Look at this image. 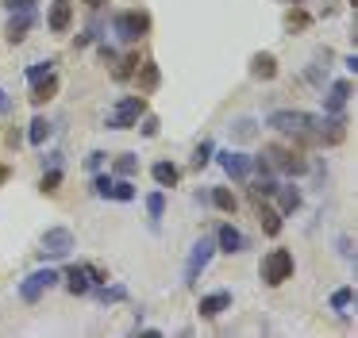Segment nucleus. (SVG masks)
Here are the masks:
<instances>
[{
    "label": "nucleus",
    "instance_id": "obj_1",
    "mask_svg": "<svg viewBox=\"0 0 358 338\" xmlns=\"http://www.w3.org/2000/svg\"><path fill=\"white\" fill-rule=\"evenodd\" d=\"M316 123H320V115L293 112V108H281V112L266 115V127L278 131V135H293L296 142H316Z\"/></svg>",
    "mask_w": 358,
    "mask_h": 338
},
{
    "label": "nucleus",
    "instance_id": "obj_2",
    "mask_svg": "<svg viewBox=\"0 0 358 338\" xmlns=\"http://www.w3.org/2000/svg\"><path fill=\"white\" fill-rule=\"evenodd\" d=\"M112 31H116L120 43H139V38L150 35V15L143 8H127V12L112 15Z\"/></svg>",
    "mask_w": 358,
    "mask_h": 338
},
{
    "label": "nucleus",
    "instance_id": "obj_3",
    "mask_svg": "<svg viewBox=\"0 0 358 338\" xmlns=\"http://www.w3.org/2000/svg\"><path fill=\"white\" fill-rule=\"evenodd\" d=\"M147 112V96H124L116 108L108 112V119H104V127L108 131H131V127H139V115Z\"/></svg>",
    "mask_w": 358,
    "mask_h": 338
},
{
    "label": "nucleus",
    "instance_id": "obj_4",
    "mask_svg": "<svg viewBox=\"0 0 358 338\" xmlns=\"http://www.w3.org/2000/svg\"><path fill=\"white\" fill-rule=\"evenodd\" d=\"M293 254L289 250H270L262 258V269H258V273H262V281L270 284V288H278V284H285L289 277H293Z\"/></svg>",
    "mask_w": 358,
    "mask_h": 338
},
{
    "label": "nucleus",
    "instance_id": "obj_5",
    "mask_svg": "<svg viewBox=\"0 0 358 338\" xmlns=\"http://www.w3.org/2000/svg\"><path fill=\"white\" fill-rule=\"evenodd\" d=\"M266 166L281 169V173H289V177L308 173V158H304L301 150H289V146H270V150H266Z\"/></svg>",
    "mask_w": 358,
    "mask_h": 338
},
{
    "label": "nucleus",
    "instance_id": "obj_6",
    "mask_svg": "<svg viewBox=\"0 0 358 338\" xmlns=\"http://www.w3.org/2000/svg\"><path fill=\"white\" fill-rule=\"evenodd\" d=\"M58 281H62V273H55V269H35L31 277H24V281H20V300H24V304H39L43 292L55 288Z\"/></svg>",
    "mask_w": 358,
    "mask_h": 338
},
{
    "label": "nucleus",
    "instance_id": "obj_7",
    "mask_svg": "<svg viewBox=\"0 0 358 338\" xmlns=\"http://www.w3.org/2000/svg\"><path fill=\"white\" fill-rule=\"evenodd\" d=\"M212 254H216V238H201V242L193 246V254H189V261H185V284H189V288L201 281V273L208 269Z\"/></svg>",
    "mask_w": 358,
    "mask_h": 338
},
{
    "label": "nucleus",
    "instance_id": "obj_8",
    "mask_svg": "<svg viewBox=\"0 0 358 338\" xmlns=\"http://www.w3.org/2000/svg\"><path fill=\"white\" fill-rule=\"evenodd\" d=\"M73 250V230L70 227H50L47 235H43V261H55V258H66V254Z\"/></svg>",
    "mask_w": 358,
    "mask_h": 338
},
{
    "label": "nucleus",
    "instance_id": "obj_9",
    "mask_svg": "<svg viewBox=\"0 0 358 338\" xmlns=\"http://www.w3.org/2000/svg\"><path fill=\"white\" fill-rule=\"evenodd\" d=\"M220 166H224V173L231 177V181H247L250 173H255V158L243 150H224L220 154Z\"/></svg>",
    "mask_w": 358,
    "mask_h": 338
},
{
    "label": "nucleus",
    "instance_id": "obj_10",
    "mask_svg": "<svg viewBox=\"0 0 358 338\" xmlns=\"http://www.w3.org/2000/svg\"><path fill=\"white\" fill-rule=\"evenodd\" d=\"M347 138V115H327V119L316 123V142L320 146H339Z\"/></svg>",
    "mask_w": 358,
    "mask_h": 338
},
{
    "label": "nucleus",
    "instance_id": "obj_11",
    "mask_svg": "<svg viewBox=\"0 0 358 338\" xmlns=\"http://www.w3.org/2000/svg\"><path fill=\"white\" fill-rule=\"evenodd\" d=\"M31 27H35V8H16L8 27H4V35H8V43H24Z\"/></svg>",
    "mask_w": 358,
    "mask_h": 338
},
{
    "label": "nucleus",
    "instance_id": "obj_12",
    "mask_svg": "<svg viewBox=\"0 0 358 338\" xmlns=\"http://www.w3.org/2000/svg\"><path fill=\"white\" fill-rule=\"evenodd\" d=\"M73 23V4L70 0H50V12H47V27L55 31V35H66Z\"/></svg>",
    "mask_w": 358,
    "mask_h": 338
},
{
    "label": "nucleus",
    "instance_id": "obj_13",
    "mask_svg": "<svg viewBox=\"0 0 358 338\" xmlns=\"http://www.w3.org/2000/svg\"><path fill=\"white\" fill-rule=\"evenodd\" d=\"M227 307H231V292H212V296H201L196 311H201V319H220Z\"/></svg>",
    "mask_w": 358,
    "mask_h": 338
},
{
    "label": "nucleus",
    "instance_id": "obj_14",
    "mask_svg": "<svg viewBox=\"0 0 358 338\" xmlns=\"http://www.w3.org/2000/svg\"><path fill=\"white\" fill-rule=\"evenodd\" d=\"M216 250H224V254H243V250H247V238L239 235V227L224 223V227L216 230Z\"/></svg>",
    "mask_w": 358,
    "mask_h": 338
},
{
    "label": "nucleus",
    "instance_id": "obj_15",
    "mask_svg": "<svg viewBox=\"0 0 358 338\" xmlns=\"http://www.w3.org/2000/svg\"><path fill=\"white\" fill-rule=\"evenodd\" d=\"M347 100H350V81H335L324 96V115H339L347 108Z\"/></svg>",
    "mask_w": 358,
    "mask_h": 338
},
{
    "label": "nucleus",
    "instance_id": "obj_16",
    "mask_svg": "<svg viewBox=\"0 0 358 338\" xmlns=\"http://www.w3.org/2000/svg\"><path fill=\"white\" fill-rule=\"evenodd\" d=\"M250 73H255L258 81H273V77H278V58H273L270 50H258L255 58H250Z\"/></svg>",
    "mask_w": 358,
    "mask_h": 338
},
{
    "label": "nucleus",
    "instance_id": "obj_17",
    "mask_svg": "<svg viewBox=\"0 0 358 338\" xmlns=\"http://www.w3.org/2000/svg\"><path fill=\"white\" fill-rule=\"evenodd\" d=\"M66 288H70V296H89V292H93V281H89L85 265L66 269Z\"/></svg>",
    "mask_w": 358,
    "mask_h": 338
},
{
    "label": "nucleus",
    "instance_id": "obj_18",
    "mask_svg": "<svg viewBox=\"0 0 358 338\" xmlns=\"http://www.w3.org/2000/svg\"><path fill=\"white\" fill-rule=\"evenodd\" d=\"M55 92H58V77H55V73L39 77V81H31V104H35V108L47 104V100H55Z\"/></svg>",
    "mask_w": 358,
    "mask_h": 338
},
{
    "label": "nucleus",
    "instance_id": "obj_19",
    "mask_svg": "<svg viewBox=\"0 0 358 338\" xmlns=\"http://www.w3.org/2000/svg\"><path fill=\"white\" fill-rule=\"evenodd\" d=\"M150 177L158 181V189H173V184L181 181V169L173 166V161H155V166H150Z\"/></svg>",
    "mask_w": 358,
    "mask_h": 338
},
{
    "label": "nucleus",
    "instance_id": "obj_20",
    "mask_svg": "<svg viewBox=\"0 0 358 338\" xmlns=\"http://www.w3.org/2000/svg\"><path fill=\"white\" fill-rule=\"evenodd\" d=\"M135 73H139V92H143V96L158 89V66H155V61H139Z\"/></svg>",
    "mask_w": 358,
    "mask_h": 338
},
{
    "label": "nucleus",
    "instance_id": "obj_21",
    "mask_svg": "<svg viewBox=\"0 0 358 338\" xmlns=\"http://www.w3.org/2000/svg\"><path fill=\"white\" fill-rule=\"evenodd\" d=\"M96 300H101V304H120V300H127V288H124V284H108V281H104V284H96Z\"/></svg>",
    "mask_w": 358,
    "mask_h": 338
},
{
    "label": "nucleus",
    "instance_id": "obj_22",
    "mask_svg": "<svg viewBox=\"0 0 358 338\" xmlns=\"http://www.w3.org/2000/svg\"><path fill=\"white\" fill-rule=\"evenodd\" d=\"M27 127H31V131H27V142H31V146H43V142L50 138V131H55L47 119H43V115H35V119L27 123Z\"/></svg>",
    "mask_w": 358,
    "mask_h": 338
},
{
    "label": "nucleus",
    "instance_id": "obj_23",
    "mask_svg": "<svg viewBox=\"0 0 358 338\" xmlns=\"http://www.w3.org/2000/svg\"><path fill=\"white\" fill-rule=\"evenodd\" d=\"M208 204H216L220 212L231 215L235 207H239V200H235V192H231V189H212V192H208Z\"/></svg>",
    "mask_w": 358,
    "mask_h": 338
},
{
    "label": "nucleus",
    "instance_id": "obj_24",
    "mask_svg": "<svg viewBox=\"0 0 358 338\" xmlns=\"http://www.w3.org/2000/svg\"><path fill=\"white\" fill-rule=\"evenodd\" d=\"M258 219H262V230L266 235H281V212H273V207H266V204H258Z\"/></svg>",
    "mask_w": 358,
    "mask_h": 338
},
{
    "label": "nucleus",
    "instance_id": "obj_25",
    "mask_svg": "<svg viewBox=\"0 0 358 338\" xmlns=\"http://www.w3.org/2000/svg\"><path fill=\"white\" fill-rule=\"evenodd\" d=\"M135 69H139V54H124V58H116L112 77H116V81H127V77H135Z\"/></svg>",
    "mask_w": 358,
    "mask_h": 338
},
{
    "label": "nucleus",
    "instance_id": "obj_26",
    "mask_svg": "<svg viewBox=\"0 0 358 338\" xmlns=\"http://www.w3.org/2000/svg\"><path fill=\"white\" fill-rule=\"evenodd\" d=\"M104 200H120V204H127V200H135V184L127 181V177H120V181H112V189H108Z\"/></svg>",
    "mask_w": 358,
    "mask_h": 338
},
{
    "label": "nucleus",
    "instance_id": "obj_27",
    "mask_svg": "<svg viewBox=\"0 0 358 338\" xmlns=\"http://www.w3.org/2000/svg\"><path fill=\"white\" fill-rule=\"evenodd\" d=\"M350 300H355V288H350V284H343V288H335V292H331V307H335L339 315H347Z\"/></svg>",
    "mask_w": 358,
    "mask_h": 338
},
{
    "label": "nucleus",
    "instance_id": "obj_28",
    "mask_svg": "<svg viewBox=\"0 0 358 338\" xmlns=\"http://www.w3.org/2000/svg\"><path fill=\"white\" fill-rule=\"evenodd\" d=\"M58 184H62V169H43V181H39V192H47V196H55Z\"/></svg>",
    "mask_w": 358,
    "mask_h": 338
},
{
    "label": "nucleus",
    "instance_id": "obj_29",
    "mask_svg": "<svg viewBox=\"0 0 358 338\" xmlns=\"http://www.w3.org/2000/svg\"><path fill=\"white\" fill-rule=\"evenodd\" d=\"M273 196H281V212H296V207H301V192H296V189H281V184H278V192H273Z\"/></svg>",
    "mask_w": 358,
    "mask_h": 338
},
{
    "label": "nucleus",
    "instance_id": "obj_30",
    "mask_svg": "<svg viewBox=\"0 0 358 338\" xmlns=\"http://www.w3.org/2000/svg\"><path fill=\"white\" fill-rule=\"evenodd\" d=\"M147 212H150V219H155V223L166 215V192H162V189L150 192V196H147Z\"/></svg>",
    "mask_w": 358,
    "mask_h": 338
},
{
    "label": "nucleus",
    "instance_id": "obj_31",
    "mask_svg": "<svg viewBox=\"0 0 358 338\" xmlns=\"http://www.w3.org/2000/svg\"><path fill=\"white\" fill-rule=\"evenodd\" d=\"M250 192H255L258 200H262V196H273V192H278V181H273V173H262V177L255 181V189H250Z\"/></svg>",
    "mask_w": 358,
    "mask_h": 338
},
{
    "label": "nucleus",
    "instance_id": "obj_32",
    "mask_svg": "<svg viewBox=\"0 0 358 338\" xmlns=\"http://www.w3.org/2000/svg\"><path fill=\"white\" fill-rule=\"evenodd\" d=\"M135 169H139V158H135V154H120L116 158V177H131Z\"/></svg>",
    "mask_w": 358,
    "mask_h": 338
},
{
    "label": "nucleus",
    "instance_id": "obj_33",
    "mask_svg": "<svg viewBox=\"0 0 358 338\" xmlns=\"http://www.w3.org/2000/svg\"><path fill=\"white\" fill-rule=\"evenodd\" d=\"M47 73H55V61H35V66H27V81H39V77H47Z\"/></svg>",
    "mask_w": 358,
    "mask_h": 338
},
{
    "label": "nucleus",
    "instance_id": "obj_34",
    "mask_svg": "<svg viewBox=\"0 0 358 338\" xmlns=\"http://www.w3.org/2000/svg\"><path fill=\"white\" fill-rule=\"evenodd\" d=\"M208 161H212V142H201V146L193 150V169H204Z\"/></svg>",
    "mask_w": 358,
    "mask_h": 338
},
{
    "label": "nucleus",
    "instance_id": "obj_35",
    "mask_svg": "<svg viewBox=\"0 0 358 338\" xmlns=\"http://www.w3.org/2000/svg\"><path fill=\"white\" fill-rule=\"evenodd\" d=\"M231 135L235 138H250V135H255V123H250V119H235L231 123Z\"/></svg>",
    "mask_w": 358,
    "mask_h": 338
},
{
    "label": "nucleus",
    "instance_id": "obj_36",
    "mask_svg": "<svg viewBox=\"0 0 358 338\" xmlns=\"http://www.w3.org/2000/svg\"><path fill=\"white\" fill-rule=\"evenodd\" d=\"M139 119H143V127H139V131H143L147 138H155V135H158V115H147V112H143Z\"/></svg>",
    "mask_w": 358,
    "mask_h": 338
},
{
    "label": "nucleus",
    "instance_id": "obj_37",
    "mask_svg": "<svg viewBox=\"0 0 358 338\" xmlns=\"http://www.w3.org/2000/svg\"><path fill=\"white\" fill-rule=\"evenodd\" d=\"M304 23H308V15H304L301 8H293V12L285 15V27H289V31H293V27H304Z\"/></svg>",
    "mask_w": 358,
    "mask_h": 338
},
{
    "label": "nucleus",
    "instance_id": "obj_38",
    "mask_svg": "<svg viewBox=\"0 0 358 338\" xmlns=\"http://www.w3.org/2000/svg\"><path fill=\"white\" fill-rule=\"evenodd\" d=\"M85 273H89V281H93V288L108 281V269H101V265H85Z\"/></svg>",
    "mask_w": 358,
    "mask_h": 338
},
{
    "label": "nucleus",
    "instance_id": "obj_39",
    "mask_svg": "<svg viewBox=\"0 0 358 338\" xmlns=\"http://www.w3.org/2000/svg\"><path fill=\"white\" fill-rule=\"evenodd\" d=\"M108 189H112V177H96V181H93V192H96V196H108Z\"/></svg>",
    "mask_w": 358,
    "mask_h": 338
},
{
    "label": "nucleus",
    "instance_id": "obj_40",
    "mask_svg": "<svg viewBox=\"0 0 358 338\" xmlns=\"http://www.w3.org/2000/svg\"><path fill=\"white\" fill-rule=\"evenodd\" d=\"M104 158H108L104 150H93V154L85 158V166H89V169H101V166H104Z\"/></svg>",
    "mask_w": 358,
    "mask_h": 338
},
{
    "label": "nucleus",
    "instance_id": "obj_41",
    "mask_svg": "<svg viewBox=\"0 0 358 338\" xmlns=\"http://www.w3.org/2000/svg\"><path fill=\"white\" fill-rule=\"evenodd\" d=\"M43 169H62V154H47V158H43Z\"/></svg>",
    "mask_w": 358,
    "mask_h": 338
},
{
    "label": "nucleus",
    "instance_id": "obj_42",
    "mask_svg": "<svg viewBox=\"0 0 358 338\" xmlns=\"http://www.w3.org/2000/svg\"><path fill=\"white\" fill-rule=\"evenodd\" d=\"M4 4H8L12 12H16V8H35V0H4Z\"/></svg>",
    "mask_w": 358,
    "mask_h": 338
},
{
    "label": "nucleus",
    "instance_id": "obj_43",
    "mask_svg": "<svg viewBox=\"0 0 358 338\" xmlns=\"http://www.w3.org/2000/svg\"><path fill=\"white\" fill-rule=\"evenodd\" d=\"M8 108H12V100H8V92H4V89H0V115H4V112H8Z\"/></svg>",
    "mask_w": 358,
    "mask_h": 338
},
{
    "label": "nucleus",
    "instance_id": "obj_44",
    "mask_svg": "<svg viewBox=\"0 0 358 338\" xmlns=\"http://www.w3.org/2000/svg\"><path fill=\"white\" fill-rule=\"evenodd\" d=\"M81 4H89V8H104L108 0H81Z\"/></svg>",
    "mask_w": 358,
    "mask_h": 338
},
{
    "label": "nucleus",
    "instance_id": "obj_45",
    "mask_svg": "<svg viewBox=\"0 0 358 338\" xmlns=\"http://www.w3.org/2000/svg\"><path fill=\"white\" fill-rule=\"evenodd\" d=\"M4 181H8V169H4V166H0V184H4Z\"/></svg>",
    "mask_w": 358,
    "mask_h": 338
},
{
    "label": "nucleus",
    "instance_id": "obj_46",
    "mask_svg": "<svg viewBox=\"0 0 358 338\" xmlns=\"http://www.w3.org/2000/svg\"><path fill=\"white\" fill-rule=\"evenodd\" d=\"M289 4H301V0H289Z\"/></svg>",
    "mask_w": 358,
    "mask_h": 338
}]
</instances>
